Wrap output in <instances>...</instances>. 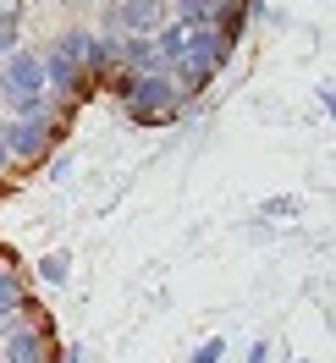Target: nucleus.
I'll list each match as a JSON object with an SVG mask.
<instances>
[]
</instances>
